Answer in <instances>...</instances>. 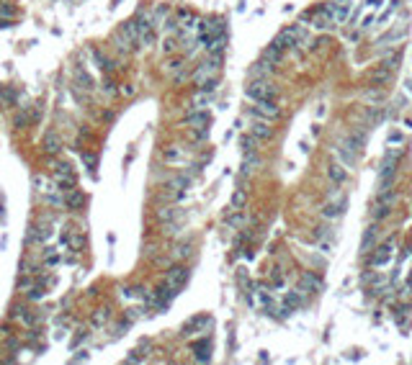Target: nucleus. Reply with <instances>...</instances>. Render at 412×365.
Instances as JSON below:
<instances>
[{"label": "nucleus", "instance_id": "obj_1", "mask_svg": "<svg viewBox=\"0 0 412 365\" xmlns=\"http://www.w3.org/2000/svg\"><path fill=\"white\" fill-rule=\"evenodd\" d=\"M245 93H247V98H253V100H276L279 90H276V85L268 77H255V80H250V83H247Z\"/></svg>", "mask_w": 412, "mask_h": 365}, {"label": "nucleus", "instance_id": "obj_2", "mask_svg": "<svg viewBox=\"0 0 412 365\" xmlns=\"http://www.w3.org/2000/svg\"><path fill=\"white\" fill-rule=\"evenodd\" d=\"M301 41H307V31H304L301 26H289V29H283V31L273 39V44H276L281 52L291 49V47H299Z\"/></svg>", "mask_w": 412, "mask_h": 365}, {"label": "nucleus", "instance_id": "obj_3", "mask_svg": "<svg viewBox=\"0 0 412 365\" xmlns=\"http://www.w3.org/2000/svg\"><path fill=\"white\" fill-rule=\"evenodd\" d=\"M219 67H222V65H219V54H214L211 59L201 62V65L193 70V75H191V77H193V83L201 88V85H206V83H209V80H217V72H219Z\"/></svg>", "mask_w": 412, "mask_h": 365}, {"label": "nucleus", "instance_id": "obj_4", "mask_svg": "<svg viewBox=\"0 0 412 365\" xmlns=\"http://www.w3.org/2000/svg\"><path fill=\"white\" fill-rule=\"evenodd\" d=\"M394 239H387L384 244H379L376 250H371V255H369V265L371 268H381V265H389L392 262V257H394Z\"/></svg>", "mask_w": 412, "mask_h": 365}, {"label": "nucleus", "instance_id": "obj_5", "mask_svg": "<svg viewBox=\"0 0 412 365\" xmlns=\"http://www.w3.org/2000/svg\"><path fill=\"white\" fill-rule=\"evenodd\" d=\"M394 201H397V193H394V190H384V193H379V198H376V203H374V211H371L374 221H381V219H387L392 214Z\"/></svg>", "mask_w": 412, "mask_h": 365}, {"label": "nucleus", "instance_id": "obj_6", "mask_svg": "<svg viewBox=\"0 0 412 365\" xmlns=\"http://www.w3.org/2000/svg\"><path fill=\"white\" fill-rule=\"evenodd\" d=\"M250 113L255 118H265V121H276L281 116V106L276 100H255V106H250Z\"/></svg>", "mask_w": 412, "mask_h": 365}, {"label": "nucleus", "instance_id": "obj_7", "mask_svg": "<svg viewBox=\"0 0 412 365\" xmlns=\"http://www.w3.org/2000/svg\"><path fill=\"white\" fill-rule=\"evenodd\" d=\"M399 160H402V149H389L387 154H384V160H381L379 178L384 180V178H394V175H397V165H399Z\"/></svg>", "mask_w": 412, "mask_h": 365}, {"label": "nucleus", "instance_id": "obj_8", "mask_svg": "<svg viewBox=\"0 0 412 365\" xmlns=\"http://www.w3.org/2000/svg\"><path fill=\"white\" fill-rule=\"evenodd\" d=\"M188 278H191V270H188L186 265H173L168 270V275H165V283H168V286H173L175 291H181L188 283Z\"/></svg>", "mask_w": 412, "mask_h": 365}, {"label": "nucleus", "instance_id": "obj_9", "mask_svg": "<svg viewBox=\"0 0 412 365\" xmlns=\"http://www.w3.org/2000/svg\"><path fill=\"white\" fill-rule=\"evenodd\" d=\"M327 178L335 182V185H345L348 182V170H345V165L340 160H330V165H327Z\"/></svg>", "mask_w": 412, "mask_h": 365}, {"label": "nucleus", "instance_id": "obj_10", "mask_svg": "<svg viewBox=\"0 0 412 365\" xmlns=\"http://www.w3.org/2000/svg\"><path fill=\"white\" fill-rule=\"evenodd\" d=\"M209 121H211V116H209V111H204V108H201V111L196 108L191 116L183 118V124L191 126V129H201V126H209Z\"/></svg>", "mask_w": 412, "mask_h": 365}, {"label": "nucleus", "instance_id": "obj_11", "mask_svg": "<svg viewBox=\"0 0 412 365\" xmlns=\"http://www.w3.org/2000/svg\"><path fill=\"white\" fill-rule=\"evenodd\" d=\"M319 211H322V219H337L340 214L345 211V198H335V201H327V203L322 206Z\"/></svg>", "mask_w": 412, "mask_h": 365}, {"label": "nucleus", "instance_id": "obj_12", "mask_svg": "<svg viewBox=\"0 0 412 365\" xmlns=\"http://www.w3.org/2000/svg\"><path fill=\"white\" fill-rule=\"evenodd\" d=\"M304 304V298H301V293L299 291H289V293L283 296V306H281V314L283 316H289L291 311H297V309Z\"/></svg>", "mask_w": 412, "mask_h": 365}, {"label": "nucleus", "instance_id": "obj_13", "mask_svg": "<svg viewBox=\"0 0 412 365\" xmlns=\"http://www.w3.org/2000/svg\"><path fill=\"white\" fill-rule=\"evenodd\" d=\"M83 203H85V196L80 193V190H75V188L65 190V206L70 208V211H80Z\"/></svg>", "mask_w": 412, "mask_h": 365}, {"label": "nucleus", "instance_id": "obj_14", "mask_svg": "<svg viewBox=\"0 0 412 365\" xmlns=\"http://www.w3.org/2000/svg\"><path fill=\"white\" fill-rule=\"evenodd\" d=\"M193 358L199 360V363L211 360V342H209V340H201V342H196V345H193Z\"/></svg>", "mask_w": 412, "mask_h": 365}, {"label": "nucleus", "instance_id": "obj_15", "mask_svg": "<svg viewBox=\"0 0 412 365\" xmlns=\"http://www.w3.org/2000/svg\"><path fill=\"white\" fill-rule=\"evenodd\" d=\"M376 237H379V224H371L369 229H366V234H363V239H361V252H366L369 255L371 252V247H374V242H376Z\"/></svg>", "mask_w": 412, "mask_h": 365}, {"label": "nucleus", "instance_id": "obj_16", "mask_svg": "<svg viewBox=\"0 0 412 365\" xmlns=\"http://www.w3.org/2000/svg\"><path fill=\"white\" fill-rule=\"evenodd\" d=\"M405 34H407V23H397V26H394L392 31H387V34H384V36H381V39L376 41V44H392V41L402 39V36H405Z\"/></svg>", "mask_w": 412, "mask_h": 365}, {"label": "nucleus", "instance_id": "obj_17", "mask_svg": "<svg viewBox=\"0 0 412 365\" xmlns=\"http://www.w3.org/2000/svg\"><path fill=\"white\" fill-rule=\"evenodd\" d=\"M319 288H322L319 278L309 275V273H304V275H301V280H299V291H307V293H317Z\"/></svg>", "mask_w": 412, "mask_h": 365}, {"label": "nucleus", "instance_id": "obj_18", "mask_svg": "<svg viewBox=\"0 0 412 365\" xmlns=\"http://www.w3.org/2000/svg\"><path fill=\"white\" fill-rule=\"evenodd\" d=\"M250 134L253 136H258V139H271V134H273V129L265 124V118H258V121L250 126Z\"/></svg>", "mask_w": 412, "mask_h": 365}, {"label": "nucleus", "instance_id": "obj_19", "mask_svg": "<svg viewBox=\"0 0 412 365\" xmlns=\"http://www.w3.org/2000/svg\"><path fill=\"white\" fill-rule=\"evenodd\" d=\"M358 157H361V154H356V152H351L348 147H343V144H340L337 147V160L343 162L345 167H356V162H358Z\"/></svg>", "mask_w": 412, "mask_h": 365}, {"label": "nucleus", "instance_id": "obj_20", "mask_svg": "<svg viewBox=\"0 0 412 365\" xmlns=\"http://www.w3.org/2000/svg\"><path fill=\"white\" fill-rule=\"evenodd\" d=\"M59 149H62V139L55 131H49L47 136H44V152H47V154H57Z\"/></svg>", "mask_w": 412, "mask_h": 365}, {"label": "nucleus", "instance_id": "obj_21", "mask_svg": "<svg viewBox=\"0 0 412 365\" xmlns=\"http://www.w3.org/2000/svg\"><path fill=\"white\" fill-rule=\"evenodd\" d=\"M343 147H348V149L356 152V154H361V152H363V136H361V134H351L348 139H343Z\"/></svg>", "mask_w": 412, "mask_h": 365}, {"label": "nucleus", "instance_id": "obj_22", "mask_svg": "<svg viewBox=\"0 0 412 365\" xmlns=\"http://www.w3.org/2000/svg\"><path fill=\"white\" fill-rule=\"evenodd\" d=\"M13 319H19L23 327H31L34 322H37V319H34V314L29 311V309H23V306H16V309H13Z\"/></svg>", "mask_w": 412, "mask_h": 365}, {"label": "nucleus", "instance_id": "obj_23", "mask_svg": "<svg viewBox=\"0 0 412 365\" xmlns=\"http://www.w3.org/2000/svg\"><path fill=\"white\" fill-rule=\"evenodd\" d=\"M209 324H211L209 316H196V319H191V322L183 327V334H193V329H201V327H209Z\"/></svg>", "mask_w": 412, "mask_h": 365}, {"label": "nucleus", "instance_id": "obj_24", "mask_svg": "<svg viewBox=\"0 0 412 365\" xmlns=\"http://www.w3.org/2000/svg\"><path fill=\"white\" fill-rule=\"evenodd\" d=\"M16 100V90L8 85H0V108H11Z\"/></svg>", "mask_w": 412, "mask_h": 365}, {"label": "nucleus", "instance_id": "obj_25", "mask_svg": "<svg viewBox=\"0 0 412 365\" xmlns=\"http://www.w3.org/2000/svg\"><path fill=\"white\" fill-rule=\"evenodd\" d=\"M253 75H255V77H271V75H273V62L261 59V62L253 67Z\"/></svg>", "mask_w": 412, "mask_h": 365}, {"label": "nucleus", "instance_id": "obj_26", "mask_svg": "<svg viewBox=\"0 0 412 365\" xmlns=\"http://www.w3.org/2000/svg\"><path fill=\"white\" fill-rule=\"evenodd\" d=\"M240 147H243V154H253V152H258V136L245 134L243 139H240Z\"/></svg>", "mask_w": 412, "mask_h": 365}, {"label": "nucleus", "instance_id": "obj_27", "mask_svg": "<svg viewBox=\"0 0 412 365\" xmlns=\"http://www.w3.org/2000/svg\"><path fill=\"white\" fill-rule=\"evenodd\" d=\"M49 237H52L49 226H34V232L29 234V242H47Z\"/></svg>", "mask_w": 412, "mask_h": 365}, {"label": "nucleus", "instance_id": "obj_28", "mask_svg": "<svg viewBox=\"0 0 412 365\" xmlns=\"http://www.w3.org/2000/svg\"><path fill=\"white\" fill-rule=\"evenodd\" d=\"M75 83H77V88H83V90H93V77L88 75L85 70H75Z\"/></svg>", "mask_w": 412, "mask_h": 365}, {"label": "nucleus", "instance_id": "obj_29", "mask_svg": "<svg viewBox=\"0 0 412 365\" xmlns=\"http://www.w3.org/2000/svg\"><path fill=\"white\" fill-rule=\"evenodd\" d=\"M178 216H183V211H181V208H175V206H168V208H160V211H157V219L163 224L168 221V219L173 221V219H178Z\"/></svg>", "mask_w": 412, "mask_h": 365}, {"label": "nucleus", "instance_id": "obj_30", "mask_svg": "<svg viewBox=\"0 0 412 365\" xmlns=\"http://www.w3.org/2000/svg\"><path fill=\"white\" fill-rule=\"evenodd\" d=\"M163 157H165V162H183L186 160V152L183 149H178V147H168L165 152H163Z\"/></svg>", "mask_w": 412, "mask_h": 365}, {"label": "nucleus", "instance_id": "obj_31", "mask_svg": "<svg viewBox=\"0 0 412 365\" xmlns=\"http://www.w3.org/2000/svg\"><path fill=\"white\" fill-rule=\"evenodd\" d=\"M348 21V5H337L333 8V26H343Z\"/></svg>", "mask_w": 412, "mask_h": 365}, {"label": "nucleus", "instance_id": "obj_32", "mask_svg": "<svg viewBox=\"0 0 412 365\" xmlns=\"http://www.w3.org/2000/svg\"><path fill=\"white\" fill-rule=\"evenodd\" d=\"M258 165H261V157L253 152V154H245V162H243V175H250Z\"/></svg>", "mask_w": 412, "mask_h": 365}, {"label": "nucleus", "instance_id": "obj_33", "mask_svg": "<svg viewBox=\"0 0 412 365\" xmlns=\"http://www.w3.org/2000/svg\"><path fill=\"white\" fill-rule=\"evenodd\" d=\"M263 59H268V62H273V65H279V62L283 59V52L276 47V44H271V47L265 49V54H263Z\"/></svg>", "mask_w": 412, "mask_h": 365}, {"label": "nucleus", "instance_id": "obj_34", "mask_svg": "<svg viewBox=\"0 0 412 365\" xmlns=\"http://www.w3.org/2000/svg\"><path fill=\"white\" fill-rule=\"evenodd\" d=\"M245 201H247V196H245V190L240 188V190H235V193H232V203H229V208H232V211H240V208L245 206Z\"/></svg>", "mask_w": 412, "mask_h": 365}, {"label": "nucleus", "instance_id": "obj_35", "mask_svg": "<svg viewBox=\"0 0 412 365\" xmlns=\"http://www.w3.org/2000/svg\"><path fill=\"white\" fill-rule=\"evenodd\" d=\"M397 8H399V0H392V3H389V8H387V11H384V13L379 16V21H376V23H379V26H387V21L392 18V13L397 11Z\"/></svg>", "mask_w": 412, "mask_h": 365}, {"label": "nucleus", "instance_id": "obj_36", "mask_svg": "<svg viewBox=\"0 0 412 365\" xmlns=\"http://www.w3.org/2000/svg\"><path fill=\"white\" fill-rule=\"evenodd\" d=\"M312 26H315V29H330V26H333V21H330V16H327V13H322V11H319V16L315 18V23H312Z\"/></svg>", "mask_w": 412, "mask_h": 365}, {"label": "nucleus", "instance_id": "obj_37", "mask_svg": "<svg viewBox=\"0 0 412 365\" xmlns=\"http://www.w3.org/2000/svg\"><path fill=\"white\" fill-rule=\"evenodd\" d=\"M106 319H109V311H106V309H98V311L93 314V324H95V327H101V324L106 322Z\"/></svg>", "mask_w": 412, "mask_h": 365}, {"label": "nucleus", "instance_id": "obj_38", "mask_svg": "<svg viewBox=\"0 0 412 365\" xmlns=\"http://www.w3.org/2000/svg\"><path fill=\"white\" fill-rule=\"evenodd\" d=\"M0 16H5V18H13V16H16V8H13L11 3H0Z\"/></svg>", "mask_w": 412, "mask_h": 365}, {"label": "nucleus", "instance_id": "obj_39", "mask_svg": "<svg viewBox=\"0 0 412 365\" xmlns=\"http://www.w3.org/2000/svg\"><path fill=\"white\" fill-rule=\"evenodd\" d=\"M366 98H369V100H384V90H369Z\"/></svg>", "mask_w": 412, "mask_h": 365}, {"label": "nucleus", "instance_id": "obj_40", "mask_svg": "<svg viewBox=\"0 0 412 365\" xmlns=\"http://www.w3.org/2000/svg\"><path fill=\"white\" fill-rule=\"evenodd\" d=\"M188 252H191V244H188V242H183V244H181V247H178V250H175V255H178V257H186V255H188Z\"/></svg>", "mask_w": 412, "mask_h": 365}, {"label": "nucleus", "instance_id": "obj_41", "mask_svg": "<svg viewBox=\"0 0 412 365\" xmlns=\"http://www.w3.org/2000/svg\"><path fill=\"white\" fill-rule=\"evenodd\" d=\"M83 162H85V165H91V167H95V154L85 152V154H83Z\"/></svg>", "mask_w": 412, "mask_h": 365}, {"label": "nucleus", "instance_id": "obj_42", "mask_svg": "<svg viewBox=\"0 0 412 365\" xmlns=\"http://www.w3.org/2000/svg\"><path fill=\"white\" fill-rule=\"evenodd\" d=\"M29 296H31V298H41V296H44V291H41V288H31V291H29Z\"/></svg>", "mask_w": 412, "mask_h": 365}, {"label": "nucleus", "instance_id": "obj_43", "mask_svg": "<svg viewBox=\"0 0 412 365\" xmlns=\"http://www.w3.org/2000/svg\"><path fill=\"white\" fill-rule=\"evenodd\" d=\"M175 47H178V44H175V39H168V41H165V52H173Z\"/></svg>", "mask_w": 412, "mask_h": 365}, {"label": "nucleus", "instance_id": "obj_44", "mask_svg": "<svg viewBox=\"0 0 412 365\" xmlns=\"http://www.w3.org/2000/svg\"><path fill=\"white\" fill-rule=\"evenodd\" d=\"M405 90H407V93L412 95V80H405Z\"/></svg>", "mask_w": 412, "mask_h": 365}, {"label": "nucleus", "instance_id": "obj_45", "mask_svg": "<svg viewBox=\"0 0 412 365\" xmlns=\"http://www.w3.org/2000/svg\"><path fill=\"white\" fill-rule=\"evenodd\" d=\"M407 288L412 291V270H410V275H407Z\"/></svg>", "mask_w": 412, "mask_h": 365}, {"label": "nucleus", "instance_id": "obj_46", "mask_svg": "<svg viewBox=\"0 0 412 365\" xmlns=\"http://www.w3.org/2000/svg\"><path fill=\"white\" fill-rule=\"evenodd\" d=\"M8 26H11V23H8V21H3V18H0V29H8Z\"/></svg>", "mask_w": 412, "mask_h": 365}]
</instances>
